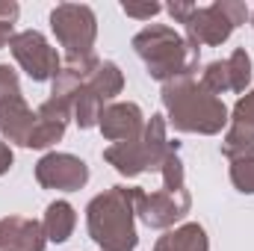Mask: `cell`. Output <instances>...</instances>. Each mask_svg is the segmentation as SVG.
Segmentation results:
<instances>
[{
    "label": "cell",
    "mask_w": 254,
    "mask_h": 251,
    "mask_svg": "<svg viewBox=\"0 0 254 251\" xmlns=\"http://www.w3.org/2000/svg\"><path fill=\"white\" fill-rule=\"evenodd\" d=\"M21 15V6L15 0H0V24H15Z\"/></svg>",
    "instance_id": "cell-25"
},
{
    "label": "cell",
    "mask_w": 254,
    "mask_h": 251,
    "mask_svg": "<svg viewBox=\"0 0 254 251\" xmlns=\"http://www.w3.org/2000/svg\"><path fill=\"white\" fill-rule=\"evenodd\" d=\"M142 187H110L86 204V231L98 251H136V198Z\"/></svg>",
    "instance_id": "cell-2"
},
{
    "label": "cell",
    "mask_w": 254,
    "mask_h": 251,
    "mask_svg": "<svg viewBox=\"0 0 254 251\" xmlns=\"http://www.w3.org/2000/svg\"><path fill=\"white\" fill-rule=\"evenodd\" d=\"M154 251H210V237H207L204 225L184 222V225L166 231L154 243Z\"/></svg>",
    "instance_id": "cell-14"
},
{
    "label": "cell",
    "mask_w": 254,
    "mask_h": 251,
    "mask_svg": "<svg viewBox=\"0 0 254 251\" xmlns=\"http://www.w3.org/2000/svg\"><path fill=\"white\" fill-rule=\"evenodd\" d=\"M228 65H231V92L237 95H246L249 86H252V57L246 48H237L231 57H228Z\"/></svg>",
    "instance_id": "cell-19"
},
{
    "label": "cell",
    "mask_w": 254,
    "mask_h": 251,
    "mask_svg": "<svg viewBox=\"0 0 254 251\" xmlns=\"http://www.w3.org/2000/svg\"><path fill=\"white\" fill-rule=\"evenodd\" d=\"M12 95H21L18 71L9 63H0V101H6V98H12Z\"/></svg>",
    "instance_id": "cell-23"
},
{
    "label": "cell",
    "mask_w": 254,
    "mask_h": 251,
    "mask_svg": "<svg viewBox=\"0 0 254 251\" xmlns=\"http://www.w3.org/2000/svg\"><path fill=\"white\" fill-rule=\"evenodd\" d=\"M192 210L190 189H166L160 187L157 192H139L136 198V219H142L154 231H172L178 222L187 219Z\"/></svg>",
    "instance_id": "cell-8"
},
{
    "label": "cell",
    "mask_w": 254,
    "mask_h": 251,
    "mask_svg": "<svg viewBox=\"0 0 254 251\" xmlns=\"http://www.w3.org/2000/svg\"><path fill=\"white\" fill-rule=\"evenodd\" d=\"M9 51H12L15 63L21 65V71L33 83H48L63 68V57L57 54V48H51V42L39 30H21V33H15L12 42H9Z\"/></svg>",
    "instance_id": "cell-7"
},
{
    "label": "cell",
    "mask_w": 254,
    "mask_h": 251,
    "mask_svg": "<svg viewBox=\"0 0 254 251\" xmlns=\"http://www.w3.org/2000/svg\"><path fill=\"white\" fill-rule=\"evenodd\" d=\"M36 181L42 189H57V192H77L89 184V166L86 160L51 151L36 163Z\"/></svg>",
    "instance_id": "cell-9"
},
{
    "label": "cell",
    "mask_w": 254,
    "mask_h": 251,
    "mask_svg": "<svg viewBox=\"0 0 254 251\" xmlns=\"http://www.w3.org/2000/svg\"><path fill=\"white\" fill-rule=\"evenodd\" d=\"M201 86L210 89L213 95L231 92V65H228V60H213V63L204 65V71H201Z\"/></svg>",
    "instance_id": "cell-20"
},
{
    "label": "cell",
    "mask_w": 254,
    "mask_h": 251,
    "mask_svg": "<svg viewBox=\"0 0 254 251\" xmlns=\"http://www.w3.org/2000/svg\"><path fill=\"white\" fill-rule=\"evenodd\" d=\"M68 104H71V119L77 122L80 130H92V127H98L101 122V113H104V101L86 86V80L71 92V98H68Z\"/></svg>",
    "instance_id": "cell-16"
},
{
    "label": "cell",
    "mask_w": 254,
    "mask_h": 251,
    "mask_svg": "<svg viewBox=\"0 0 254 251\" xmlns=\"http://www.w3.org/2000/svg\"><path fill=\"white\" fill-rule=\"evenodd\" d=\"M163 175V187L166 189H187V175H184V160H181V151H172L160 169Z\"/></svg>",
    "instance_id": "cell-22"
},
{
    "label": "cell",
    "mask_w": 254,
    "mask_h": 251,
    "mask_svg": "<svg viewBox=\"0 0 254 251\" xmlns=\"http://www.w3.org/2000/svg\"><path fill=\"white\" fill-rule=\"evenodd\" d=\"M33 127H36V113L24 101V95H12V98L0 101V136H3V142L27 148Z\"/></svg>",
    "instance_id": "cell-13"
},
{
    "label": "cell",
    "mask_w": 254,
    "mask_h": 251,
    "mask_svg": "<svg viewBox=\"0 0 254 251\" xmlns=\"http://www.w3.org/2000/svg\"><path fill=\"white\" fill-rule=\"evenodd\" d=\"M12 36H15V24H0V51L9 48Z\"/></svg>",
    "instance_id": "cell-27"
},
{
    "label": "cell",
    "mask_w": 254,
    "mask_h": 251,
    "mask_svg": "<svg viewBox=\"0 0 254 251\" xmlns=\"http://www.w3.org/2000/svg\"><path fill=\"white\" fill-rule=\"evenodd\" d=\"M228 127H237V130L254 136V89H249L246 95H240V101H237L234 110H231Z\"/></svg>",
    "instance_id": "cell-21"
},
{
    "label": "cell",
    "mask_w": 254,
    "mask_h": 251,
    "mask_svg": "<svg viewBox=\"0 0 254 251\" xmlns=\"http://www.w3.org/2000/svg\"><path fill=\"white\" fill-rule=\"evenodd\" d=\"M231 184L243 195H254V148L231 160Z\"/></svg>",
    "instance_id": "cell-18"
},
{
    "label": "cell",
    "mask_w": 254,
    "mask_h": 251,
    "mask_svg": "<svg viewBox=\"0 0 254 251\" xmlns=\"http://www.w3.org/2000/svg\"><path fill=\"white\" fill-rule=\"evenodd\" d=\"M51 30L65 51V60H80L95 54L98 15L86 3H57L51 9Z\"/></svg>",
    "instance_id": "cell-6"
},
{
    "label": "cell",
    "mask_w": 254,
    "mask_h": 251,
    "mask_svg": "<svg viewBox=\"0 0 254 251\" xmlns=\"http://www.w3.org/2000/svg\"><path fill=\"white\" fill-rule=\"evenodd\" d=\"M160 101H163L169 127H175L178 133L216 136L231 122L225 101L213 95L210 89H204L201 80L195 77H178V80L163 83Z\"/></svg>",
    "instance_id": "cell-1"
},
{
    "label": "cell",
    "mask_w": 254,
    "mask_h": 251,
    "mask_svg": "<svg viewBox=\"0 0 254 251\" xmlns=\"http://www.w3.org/2000/svg\"><path fill=\"white\" fill-rule=\"evenodd\" d=\"M68 122H74V119H71V104L63 101V98H48V101L36 110V127H33V133H30L27 148L45 151V148L57 145L65 136V130H68Z\"/></svg>",
    "instance_id": "cell-11"
},
{
    "label": "cell",
    "mask_w": 254,
    "mask_h": 251,
    "mask_svg": "<svg viewBox=\"0 0 254 251\" xmlns=\"http://www.w3.org/2000/svg\"><path fill=\"white\" fill-rule=\"evenodd\" d=\"M172 151H181V145L169 139V122H166L163 113H157L145 122V130L136 139L107 145L104 160L119 175L136 178V175H145V172H160Z\"/></svg>",
    "instance_id": "cell-4"
},
{
    "label": "cell",
    "mask_w": 254,
    "mask_h": 251,
    "mask_svg": "<svg viewBox=\"0 0 254 251\" xmlns=\"http://www.w3.org/2000/svg\"><path fill=\"white\" fill-rule=\"evenodd\" d=\"M166 6H160V3H122V12H125L127 18H136V21H151Z\"/></svg>",
    "instance_id": "cell-24"
},
{
    "label": "cell",
    "mask_w": 254,
    "mask_h": 251,
    "mask_svg": "<svg viewBox=\"0 0 254 251\" xmlns=\"http://www.w3.org/2000/svg\"><path fill=\"white\" fill-rule=\"evenodd\" d=\"M249 18H252V12H249L246 3H240V0H216L210 6H192V12L184 18V30H187V39L195 42L198 48L201 45L219 48Z\"/></svg>",
    "instance_id": "cell-5"
},
{
    "label": "cell",
    "mask_w": 254,
    "mask_h": 251,
    "mask_svg": "<svg viewBox=\"0 0 254 251\" xmlns=\"http://www.w3.org/2000/svg\"><path fill=\"white\" fill-rule=\"evenodd\" d=\"M86 86H89L104 104H110V101H116V98L125 92V74H122V68H119L116 63L101 60L98 68L86 77Z\"/></svg>",
    "instance_id": "cell-17"
},
{
    "label": "cell",
    "mask_w": 254,
    "mask_h": 251,
    "mask_svg": "<svg viewBox=\"0 0 254 251\" xmlns=\"http://www.w3.org/2000/svg\"><path fill=\"white\" fill-rule=\"evenodd\" d=\"M133 51L145 63L148 77L157 83H169L178 77H195L201 48L190 42L169 24H148L133 36Z\"/></svg>",
    "instance_id": "cell-3"
},
{
    "label": "cell",
    "mask_w": 254,
    "mask_h": 251,
    "mask_svg": "<svg viewBox=\"0 0 254 251\" xmlns=\"http://www.w3.org/2000/svg\"><path fill=\"white\" fill-rule=\"evenodd\" d=\"M48 237L42 222L27 216H6L0 219V251H45Z\"/></svg>",
    "instance_id": "cell-12"
},
{
    "label": "cell",
    "mask_w": 254,
    "mask_h": 251,
    "mask_svg": "<svg viewBox=\"0 0 254 251\" xmlns=\"http://www.w3.org/2000/svg\"><path fill=\"white\" fill-rule=\"evenodd\" d=\"M15 166V154H12V145L0 139V178L9 175V169Z\"/></svg>",
    "instance_id": "cell-26"
},
{
    "label": "cell",
    "mask_w": 254,
    "mask_h": 251,
    "mask_svg": "<svg viewBox=\"0 0 254 251\" xmlns=\"http://www.w3.org/2000/svg\"><path fill=\"white\" fill-rule=\"evenodd\" d=\"M145 113H142V107L139 104H133V101H113V104H107L104 107V113H101V122H98V130H101V136L107 139V142H130V139H136L142 130H145Z\"/></svg>",
    "instance_id": "cell-10"
},
{
    "label": "cell",
    "mask_w": 254,
    "mask_h": 251,
    "mask_svg": "<svg viewBox=\"0 0 254 251\" xmlns=\"http://www.w3.org/2000/svg\"><path fill=\"white\" fill-rule=\"evenodd\" d=\"M249 21H252V30H254V12H252V18H249Z\"/></svg>",
    "instance_id": "cell-28"
},
{
    "label": "cell",
    "mask_w": 254,
    "mask_h": 251,
    "mask_svg": "<svg viewBox=\"0 0 254 251\" xmlns=\"http://www.w3.org/2000/svg\"><path fill=\"white\" fill-rule=\"evenodd\" d=\"M42 228H45V237L48 243H68L74 228H77V210L68 204V201H51L48 210H45V219H42Z\"/></svg>",
    "instance_id": "cell-15"
}]
</instances>
